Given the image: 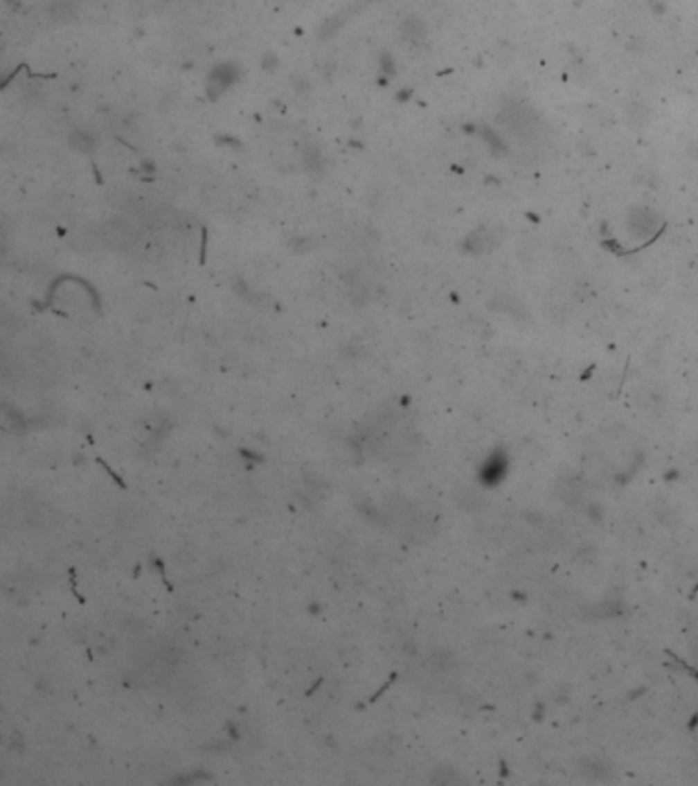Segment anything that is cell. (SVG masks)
<instances>
[{
  "label": "cell",
  "instance_id": "6da1fadb",
  "mask_svg": "<svg viewBox=\"0 0 698 786\" xmlns=\"http://www.w3.org/2000/svg\"><path fill=\"white\" fill-rule=\"evenodd\" d=\"M500 121L506 125V129L510 134L518 136V138H533V136H537L539 134V125H541L537 113L533 109H528L526 105H520V102L518 105L516 102L508 105L502 111Z\"/></svg>",
  "mask_w": 698,
  "mask_h": 786
},
{
  "label": "cell",
  "instance_id": "7a4b0ae2",
  "mask_svg": "<svg viewBox=\"0 0 698 786\" xmlns=\"http://www.w3.org/2000/svg\"><path fill=\"white\" fill-rule=\"evenodd\" d=\"M657 226H659V220L650 209H633L629 213V230L635 235H641V238L652 235L653 231L657 230Z\"/></svg>",
  "mask_w": 698,
  "mask_h": 786
}]
</instances>
